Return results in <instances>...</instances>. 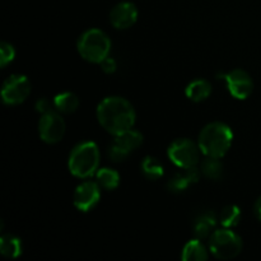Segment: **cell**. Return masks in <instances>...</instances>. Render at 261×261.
Wrapping results in <instances>:
<instances>
[{
  "label": "cell",
  "mask_w": 261,
  "mask_h": 261,
  "mask_svg": "<svg viewBox=\"0 0 261 261\" xmlns=\"http://www.w3.org/2000/svg\"><path fill=\"white\" fill-rule=\"evenodd\" d=\"M99 125L112 135H119L133 129L137 114L133 105L126 98L119 96L106 97L97 107Z\"/></svg>",
  "instance_id": "cell-1"
},
{
  "label": "cell",
  "mask_w": 261,
  "mask_h": 261,
  "mask_svg": "<svg viewBox=\"0 0 261 261\" xmlns=\"http://www.w3.org/2000/svg\"><path fill=\"white\" fill-rule=\"evenodd\" d=\"M233 142V132L224 122H211L199 134L198 144L201 153L208 157L222 158L227 154Z\"/></svg>",
  "instance_id": "cell-2"
},
{
  "label": "cell",
  "mask_w": 261,
  "mask_h": 261,
  "mask_svg": "<svg viewBox=\"0 0 261 261\" xmlns=\"http://www.w3.org/2000/svg\"><path fill=\"white\" fill-rule=\"evenodd\" d=\"M99 166V149L94 142L79 143L69 155L68 167L71 175L79 178L91 177Z\"/></svg>",
  "instance_id": "cell-3"
},
{
  "label": "cell",
  "mask_w": 261,
  "mask_h": 261,
  "mask_svg": "<svg viewBox=\"0 0 261 261\" xmlns=\"http://www.w3.org/2000/svg\"><path fill=\"white\" fill-rule=\"evenodd\" d=\"M78 53L84 60L93 64H101L111 51V40L103 31L91 28L81 35L76 43Z\"/></svg>",
  "instance_id": "cell-4"
},
{
  "label": "cell",
  "mask_w": 261,
  "mask_h": 261,
  "mask_svg": "<svg viewBox=\"0 0 261 261\" xmlns=\"http://www.w3.org/2000/svg\"><path fill=\"white\" fill-rule=\"evenodd\" d=\"M209 250L219 260L234 259L242 250V240L229 228L218 229L209 239Z\"/></svg>",
  "instance_id": "cell-5"
},
{
  "label": "cell",
  "mask_w": 261,
  "mask_h": 261,
  "mask_svg": "<svg viewBox=\"0 0 261 261\" xmlns=\"http://www.w3.org/2000/svg\"><path fill=\"white\" fill-rule=\"evenodd\" d=\"M200 148L188 138H180L171 143L167 154L171 162L180 168H189L200 163Z\"/></svg>",
  "instance_id": "cell-6"
},
{
  "label": "cell",
  "mask_w": 261,
  "mask_h": 261,
  "mask_svg": "<svg viewBox=\"0 0 261 261\" xmlns=\"http://www.w3.org/2000/svg\"><path fill=\"white\" fill-rule=\"evenodd\" d=\"M32 87L28 78L22 74L8 76L2 87V101L8 106L23 103L31 94Z\"/></svg>",
  "instance_id": "cell-7"
},
{
  "label": "cell",
  "mask_w": 261,
  "mask_h": 261,
  "mask_svg": "<svg viewBox=\"0 0 261 261\" xmlns=\"http://www.w3.org/2000/svg\"><path fill=\"white\" fill-rule=\"evenodd\" d=\"M66 125L60 114L56 111L46 112L41 116L38 122V134L41 140L47 144H55L64 138Z\"/></svg>",
  "instance_id": "cell-8"
},
{
  "label": "cell",
  "mask_w": 261,
  "mask_h": 261,
  "mask_svg": "<svg viewBox=\"0 0 261 261\" xmlns=\"http://www.w3.org/2000/svg\"><path fill=\"white\" fill-rule=\"evenodd\" d=\"M99 199H101V186L98 185V182L93 181H84L76 186L73 196L75 208L84 213L92 211L98 204Z\"/></svg>",
  "instance_id": "cell-9"
},
{
  "label": "cell",
  "mask_w": 261,
  "mask_h": 261,
  "mask_svg": "<svg viewBox=\"0 0 261 261\" xmlns=\"http://www.w3.org/2000/svg\"><path fill=\"white\" fill-rule=\"evenodd\" d=\"M223 79L227 82L229 93L237 99H246L254 91V82L251 76L242 69H234L224 74Z\"/></svg>",
  "instance_id": "cell-10"
},
{
  "label": "cell",
  "mask_w": 261,
  "mask_h": 261,
  "mask_svg": "<svg viewBox=\"0 0 261 261\" xmlns=\"http://www.w3.org/2000/svg\"><path fill=\"white\" fill-rule=\"evenodd\" d=\"M138 8L134 3L122 2L115 5L110 13V22L116 30H127L137 23Z\"/></svg>",
  "instance_id": "cell-11"
},
{
  "label": "cell",
  "mask_w": 261,
  "mask_h": 261,
  "mask_svg": "<svg viewBox=\"0 0 261 261\" xmlns=\"http://www.w3.org/2000/svg\"><path fill=\"white\" fill-rule=\"evenodd\" d=\"M201 171L200 168H198V166H194V167L184 168L182 172H178L168 181L167 189L171 193L180 194L182 191H185L193 184H196L200 180Z\"/></svg>",
  "instance_id": "cell-12"
},
{
  "label": "cell",
  "mask_w": 261,
  "mask_h": 261,
  "mask_svg": "<svg viewBox=\"0 0 261 261\" xmlns=\"http://www.w3.org/2000/svg\"><path fill=\"white\" fill-rule=\"evenodd\" d=\"M217 226V216L214 212L206 211L199 214L194 221V234L196 239L205 240L213 234V229Z\"/></svg>",
  "instance_id": "cell-13"
},
{
  "label": "cell",
  "mask_w": 261,
  "mask_h": 261,
  "mask_svg": "<svg viewBox=\"0 0 261 261\" xmlns=\"http://www.w3.org/2000/svg\"><path fill=\"white\" fill-rule=\"evenodd\" d=\"M143 140H144V137H143L142 133L138 132V130L130 129L116 135L114 143L117 147L121 148L122 150H125L127 154H130L133 150L138 149L143 144Z\"/></svg>",
  "instance_id": "cell-14"
},
{
  "label": "cell",
  "mask_w": 261,
  "mask_h": 261,
  "mask_svg": "<svg viewBox=\"0 0 261 261\" xmlns=\"http://www.w3.org/2000/svg\"><path fill=\"white\" fill-rule=\"evenodd\" d=\"M186 97L193 102H203L212 94V84L205 79H195L186 87Z\"/></svg>",
  "instance_id": "cell-15"
},
{
  "label": "cell",
  "mask_w": 261,
  "mask_h": 261,
  "mask_svg": "<svg viewBox=\"0 0 261 261\" xmlns=\"http://www.w3.org/2000/svg\"><path fill=\"white\" fill-rule=\"evenodd\" d=\"M22 240L14 234H3L0 237V254L7 259H17L22 255Z\"/></svg>",
  "instance_id": "cell-16"
},
{
  "label": "cell",
  "mask_w": 261,
  "mask_h": 261,
  "mask_svg": "<svg viewBox=\"0 0 261 261\" xmlns=\"http://www.w3.org/2000/svg\"><path fill=\"white\" fill-rule=\"evenodd\" d=\"M181 259L184 261H205L208 260V251L201 240L195 239L184 246Z\"/></svg>",
  "instance_id": "cell-17"
},
{
  "label": "cell",
  "mask_w": 261,
  "mask_h": 261,
  "mask_svg": "<svg viewBox=\"0 0 261 261\" xmlns=\"http://www.w3.org/2000/svg\"><path fill=\"white\" fill-rule=\"evenodd\" d=\"M54 105L55 109L61 114H73L79 107V98L76 94L71 92H64V93L56 94L54 98Z\"/></svg>",
  "instance_id": "cell-18"
},
{
  "label": "cell",
  "mask_w": 261,
  "mask_h": 261,
  "mask_svg": "<svg viewBox=\"0 0 261 261\" xmlns=\"http://www.w3.org/2000/svg\"><path fill=\"white\" fill-rule=\"evenodd\" d=\"M200 171L209 180L218 181L223 176V163H222L221 158L205 155V160L200 162Z\"/></svg>",
  "instance_id": "cell-19"
},
{
  "label": "cell",
  "mask_w": 261,
  "mask_h": 261,
  "mask_svg": "<svg viewBox=\"0 0 261 261\" xmlns=\"http://www.w3.org/2000/svg\"><path fill=\"white\" fill-rule=\"evenodd\" d=\"M97 182L105 190H115L120 184V175L112 168H101L96 173Z\"/></svg>",
  "instance_id": "cell-20"
},
{
  "label": "cell",
  "mask_w": 261,
  "mask_h": 261,
  "mask_svg": "<svg viewBox=\"0 0 261 261\" xmlns=\"http://www.w3.org/2000/svg\"><path fill=\"white\" fill-rule=\"evenodd\" d=\"M142 172L148 180L154 181L162 177L165 171H163L162 163H161L157 158L148 155V157H145L142 162Z\"/></svg>",
  "instance_id": "cell-21"
},
{
  "label": "cell",
  "mask_w": 261,
  "mask_h": 261,
  "mask_svg": "<svg viewBox=\"0 0 261 261\" xmlns=\"http://www.w3.org/2000/svg\"><path fill=\"white\" fill-rule=\"evenodd\" d=\"M240 221H241V209L237 205L226 206L222 209L221 214H219V223L224 228H233V227L239 226Z\"/></svg>",
  "instance_id": "cell-22"
},
{
  "label": "cell",
  "mask_w": 261,
  "mask_h": 261,
  "mask_svg": "<svg viewBox=\"0 0 261 261\" xmlns=\"http://www.w3.org/2000/svg\"><path fill=\"white\" fill-rule=\"evenodd\" d=\"M15 58V48L9 42H0V66L5 68L8 64L12 63Z\"/></svg>",
  "instance_id": "cell-23"
},
{
  "label": "cell",
  "mask_w": 261,
  "mask_h": 261,
  "mask_svg": "<svg viewBox=\"0 0 261 261\" xmlns=\"http://www.w3.org/2000/svg\"><path fill=\"white\" fill-rule=\"evenodd\" d=\"M53 107H55L54 102H51L50 99L46 98V97H42V98L38 99L36 102V111L40 112V114H46V112H50L53 111Z\"/></svg>",
  "instance_id": "cell-24"
},
{
  "label": "cell",
  "mask_w": 261,
  "mask_h": 261,
  "mask_svg": "<svg viewBox=\"0 0 261 261\" xmlns=\"http://www.w3.org/2000/svg\"><path fill=\"white\" fill-rule=\"evenodd\" d=\"M101 69L106 74L115 73V71H116V69H117L116 60H115V59H112V58H110V56H107V58L105 59V60L101 63Z\"/></svg>",
  "instance_id": "cell-25"
},
{
  "label": "cell",
  "mask_w": 261,
  "mask_h": 261,
  "mask_svg": "<svg viewBox=\"0 0 261 261\" xmlns=\"http://www.w3.org/2000/svg\"><path fill=\"white\" fill-rule=\"evenodd\" d=\"M254 211H255V214H256L257 219H259V221L261 222V196L259 199H257L256 203H255Z\"/></svg>",
  "instance_id": "cell-26"
}]
</instances>
